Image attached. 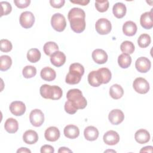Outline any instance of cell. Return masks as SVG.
Returning a JSON list of instances; mask_svg holds the SVG:
<instances>
[{
  "mask_svg": "<svg viewBox=\"0 0 153 153\" xmlns=\"http://www.w3.org/2000/svg\"><path fill=\"white\" fill-rule=\"evenodd\" d=\"M50 62L54 66L60 67L66 62V56L63 52L59 50L56 51L50 56Z\"/></svg>",
  "mask_w": 153,
  "mask_h": 153,
  "instance_id": "cell-12",
  "label": "cell"
},
{
  "mask_svg": "<svg viewBox=\"0 0 153 153\" xmlns=\"http://www.w3.org/2000/svg\"><path fill=\"white\" fill-rule=\"evenodd\" d=\"M88 82L91 86L94 87H99L102 84L97 70L93 71L88 74Z\"/></svg>",
  "mask_w": 153,
  "mask_h": 153,
  "instance_id": "cell-22",
  "label": "cell"
},
{
  "mask_svg": "<svg viewBox=\"0 0 153 153\" xmlns=\"http://www.w3.org/2000/svg\"><path fill=\"white\" fill-rule=\"evenodd\" d=\"M20 24L25 29H29L32 27L35 23V17L30 11H24L20 16Z\"/></svg>",
  "mask_w": 153,
  "mask_h": 153,
  "instance_id": "cell-6",
  "label": "cell"
},
{
  "mask_svg": "<svg viewBox=\"0 0 153 153\" xmlns=\"http://www.w3.org/2000/svg\"><path fill=\"white\" fill-rule=\"evenodd\" d=\"M111 152V151H113V152H116V151H112V150H107V151H105V152Z\"/></svg>",
  "mask_w": 153,
  "mask_h": 153,
  "instance_id": "cell-49",
  "label": "cell"
},
{
  "mask_svg": "<svg viewBox=\"0 0 153 153\" xmlns=\"http://www.w3.org/2000/svg\"><path fill=\"white\" fill-rule=\"evenodd\" d=\"M30 122L34 127H40L44 121V115L39 109L32 110L29 115Z\"/></svg>",
  "mask_w": 153,
  "mask_h": 153,
  "instance_id": "cell-7",
  "label": "cell"
},
{
  "mask_svg": "<svg viewBox=\"0 0 153 153\" xmlns=\"http://www.w3.org/2000/svg\"><path fill=\"white\" fill-rule=\"evenodd\" d=\"M22 74L25 78H31L36 75V69L31 65L26 66L23 69Z\"/></svg>",
  "mask_w": 153,
  "mask_h": 153,
  "instance_id": "cell-35",
  "label": "cell"
},
{
  "mask_svg": "<svg viewBox=\"0 0 153 153\" xmlns=\"http://www.w3.org/2000/svg\"><path fill=\"white\" fill-rule=\"evenodd\" d=\"M51 25L53 28L57 32H62L66 26L65 17L60 13H55L51 17Z\"/></svg>",
  "mask_w": 153,
  "mask_h": 153,
  "instance_id": "cell-3",
  "label": "cell"
},
{
  "mask_svg": "<svg viewBox=\"0 0 153 153\" xmlns=\"http://www.w3.org/2000/svg\"><path fill=\"white\" fill-rule=\"evenodd\" d=\"M66 98L77 109H84L87 105V100L82 96L81 91L77 88L69 90L67 92Z\"/></svg>",
  "mask_w": 153,
  "mask_h": 153,
  "instance_id": "cell-2",
  "label": "cell"
},
{
  "mask_svg": "<svg viewBox=\"0 0 153 153\" xmlns=\"http://www.w3.org/2000/svg\"><path fill=\"white\" fill-rule=\"evenodd\" d=\"M10 110L15 116H21L26 111V106L23 102L14 101L10 105Z\"/></svg>",
  "mask_w": 153,
  "mask_h": 153,
  "instance_id": "cell-11",
  "label": "cell"
},
{
  "mask_svg": "<svg viewBox=\"0 0 153 153\" xmlns=\"http://www.w3.org/2000/svg\"><path fill=\"white\" fill-rule=\"evenodd\" d=\"M127 9L126 5L122 2L115 4L112 8V12L115 17L118 19L123 18L126 14Z\"/></svg>",
  "mask_w": 153,
  "mask_h": 153,
  "instance_id": "cell-23",
  "label": "cell"
},
{
  "mask_svg": "<svg viewBox=\"0 0 153 153\" xmlns=\"http://www.w3.org/2000/svg\"><path fill=\"white\" fill-rule=\"evenodd\" d=\"M84 135L86 140L88 141L96 140L99 136V131L94 126H88L84 131Z\"/></svg>",
  "mask_w": 153,
  "mask_h": 153,
  "instance_id": "cell-19",
  "label": "cell"
},
{
  "mask_svg": "<svg viewBox=\"0 0 153 153\" xmlns=\"http://www.w3.org/2000/svg\"><path fill=\"white\" fill-rule=\"evenodd\" d=\"M131 63V57L129 54L123 53L118 56V63L121 68L126 69L128 68Z\"/></svg>",
  "mask_w": 153,
  "mask_h": 153,
  "instance_id": "cell-27",
  "label": "cell"
},
{
  "mask_svg": "<svg viewBox=\"0 0 153 153\" xmlns=\"http://www.w3.org/2000/svg\"><path fill=\"white\" fill-rule=\"evenodd\" d=\"M64 108L65 111L69 114H74L77 111V109L72 104V103L69 101L67 100L65 103V106H64Z\"/></svg>",
  "mask_w": 153,
  "mask_h": 153,
  "instance_id": "cell-40",
  "label": "cell"
},
{
  "mask_svg": "<svg viewBox=\"0 0 153 153\" xmlns=\"http://www.w3.org/2000/svg\"><path fill=\"white\" fill-rule=\"evenodd\" d=\"M120 49L123 53L131 54L133 53L134 51V45L131 41H124L121 43L120 45Z\"/></svg>",
  "mask_w": 153,
  "mask_h": 153,
  "instance_id": "cell-33",
  "label": "cell"
},
{
  "mask_svg": "<svg viewBox=\"0 0 153 153\" xmlns=\"http://www.w3.org/2000/svg\"><path fill=\"white\" fill-rule=\"evenodd\" d=\"M134 139L137 143L144 144L148 142L150 140V134L146 130L141 128L135 133Z\"/></svg>",
  "mask_w": 153,
  "mask_h": 153,
  "instance_id": "cell-16",
  "label": "cell"
},
{
  "mask_svg": "<svg viewBox=\"0 0 153 153\" xmlns=\"http://www.w3.org/2000/svg\"><path fill=\"white\" fill-rule=\"evenodd\" d=\"M69 72H74L79 74L82 76L84 74V66L78 63H74L70 65Z\"/></svg>",
  "mask_w": 153,
  "mask_h": 153,
  "instance_id": "cell-38",
  "label": "cell"
},
{
  "mask_svg": "<svg viewBox=\"0 0 153 153\" xmlns=\"http://www.w3.org/2000/svg\"><path fill=\"white\" fill-rule=\"evenodd\" d=\"M14 3L16 5L17 7L19 8H25L27 7L30 3V0H14Z\"/></svg>",
  "mask_w": 153,
  "mask_h": 153,
  "instance_id": "cell-42",
  "label": "cell"
},
{
  "mask_svg": "<svg viewBox=\"0 0 153 153\" xmlns=\"http://www.w3.org/2000/svg\"><path fill=\"white\" fill-rule=\"evenodd\" d=\"M95 28L99 34L106 35L111 31L112 26L110 21L107 19L101 18L96 22Z\"/></svg>",
  "mask_w": 153,
  "mask_h": 153,
  "instance_id": "cell-4",
  "label": "cell"
},
{
  "mask_svg": "<svg viewBox=\"0 0 153 153\" xmlns=\"http://www.w3.org/2000/svg\"><path fill=\"white\" fill-rule=\"evenodd\" d=\"M137 26L132 21H127L123 26V32L124 35L128 36H133L137 32Z\"/></svg>",
  "mask_w": 153,
  "mask_h": 153,
  "instance_id": "cell-18",
  "label": "cell"
},
{
  "mask_svg": "<svg viewBox=\"0 0 153 153\" xmlns=\"http://www.w3.org/2000/svg\"><path fill=\"white\" fill-rule=\"evenodd\" d=\"M0 44H1V47L0 50L2 52L7 53L10 52L13 48V45L11 42L6 39H2L0 41Z\"/></svg>",
  "mask_w": 153,
  "mask_h": 153,
  "instance_id": "cell-37",
  "label": "cell"
},
{
  "mask_svg": "<svg viewBox=\"0 0 153 153\" xmlns=\"http://www.w3.org/2000/svg\"><path fill=\"white\" fill-rule=\"evenodd\" d=\"M103 142L108 145H115L120 141V136L114 130H109L106 132L103 137Z\"/></svg>",
  "mask_w": 153,
  "mask_h": 153,
  "instance_id": "cell-10",
  "label": "cell"
},
{
  "mask_svg": "<svg viewBox=\"0 0 153 153\" xmlns=\"http://www.w3.org/2000/svg\"><path fill=\"white\" fill-rule=\"evenodd\" d=\"M54 91H53V96L52 100H59L62 96V88L57 85H53Z\"/></svg>",
  "mask_w": 153,
  "mask_h": 153,
  "instance_id": "cell-41",
  "label": "cell"
},
{
  "mask_svg": "<svg viewBox=\"0 0 153 153\" xmlns=\"http://www.w3.org/2000/svg\"><path fill=\"white\" fill-rule=\"evenodd\" d=\"M133 87L134 90L139 94H146L149 90L148 82L143 78H136L133 82Z\"/></svg>",
  "mask_w": 153,
  "mask_h": 153,
  "instance_id": "cell-5",
  "label": "cell"
},
{
  "mask_svg": "<svg viewBox=\"0 0 153 153\" xmlns=\"http://www.w3.org/2000/svg\"><path fill=\"white\" fill-rule=\"evenodd\" d=\"M151 41V36L148 34L143 33L138 38L137 44L140 48H146L149 46Z\"/></svg>",
  "mask_w": 153,
  "mask_h": 153,
  "instance_id": "cell-34",
  "label": "cell"
},
{
  "mask_svg": "<svg viewBox=\"0 0 153 153\" xmlns=\"http://www.w3.org/2000/svg\"><path fill=\"white\" fill-rule=\"evenodd\" d=\"M17 153H19V152L30 153V152H31V151H30L29 149H27V148H19V149H17Z\"/></svg>",
  "mask_w": 153,
  "mask_h": 153,
  "instance_id": "cell-48",
  "label": "cell"
},
{
  "mask_svg": "<svg viewBox=\"0 0 153 153\" xmlns=\"http://www.w3.org/2000/svg\"><path fill=\"white\" fill-rule=\"evenodd\" d=\"M0 59V70L1 71H5L10 69L12 65V60L11 57L7 55H2L1 56Z\"/></svg>",
  "mask_w": 153,
  "mask_h": 153,
  "instance_id": "cell-32",
  "label": "cell"
},
{
  "mask_svg": "<svg viewBox=\"0 0 153 153\" xmlns=\"http://www.w3.org/2000/svg\"><path fill=\"white\" fill-rule=\"evenodd\" d=\"M64 135L69 139H75L79 134V130L78 127L75 125L69 124L66 126L63 130Z\"/></svg>",
  "mask_w": 153,
  "mask_h": 153,
  "instance_id": "cell-17",
  "label": "cell"
},
{
  "mask_svg": "<svg viewBox=\"0 0 153 153\" xmlns=\"http://www.w3.org/2000/svg\"><path fill=\"white\" fill-rule=\"evenodd\" d=\"M72 3H74V4H79V5H87L89 2H90V1H85V0H79V1H70Z\"/></svg>",
  "mask_w": 153,
  "mask_h": 153,
  "instance_id": "cell-45",
  "label": "cell"
},
{
  "mask_svg": "<svg viewBox=\"0 0 153 153\" xmlns=\"http://www.w3.org/2000/svg\"><path fill=\"white\" fill-rule=\"evenodd\" d=\"M23 141L29 145L35 143L38 140V135L37 133L32 130L26 131L23 135Z\"/></svg>",
  "mask_w": 153,
  "mask_h": 153,
  "instance_id": "cell-20",
  "label": "cell"
},
{
  "mask_svg": "<svg viewBox=\"0 0 153 153\" xmlns=\"http://www.w3.org/2000/svg\"><path fill=\"white\" fill-rule=\"evenodd\" d=\"M60 133L59 130L54 126H51L46 129L44 133L45 139L50 142H55L60 137Z\"/></svg>",
  "mask_w": 153,
  "mask_h": 153,
  "instance_id": "cell-14",
  "label": "cell"
},
{
  "mask_svg": "<svg viewBox=\"0 0 153 153\" xmlns=\"http://www.w3.org/2000/svg\"><path fill=\"white\" fill-rule=\"evenodd\" d=\"M82 75L74 72H69L66 75L65 81L68 84H78L81 79Z\"/></svg>",
  "mask_w": 153,
  "mask_h": 153,
  "instance_id": "cell-28",
  "label": "cell"
},
{
  "mask_svg": "<svg viewBox=\"0 0 153 153\" xmlns=\"http://www.w3.org/2000/svg\"><path fill=\"white\" fill-rule=\"evenodd\" d=\"M108 119L112 124L118 125L123 121L124 119V115L123 111L120 109H113L109 112Z\"/></svg>",
  "mask_w": 153,
  "mask_h": 153,
  "instance_id": "cell-9",
  "label": "cell"
},
{
  "mask_svg": "<svg viewBox=\"0 0 153 153\" xmlns=\"http://www.w3.org/2000/svg\"><path fill=\"white\" fill-rule=\"evenodd\" d=\"M109 1L107 0L96 1L95 2V7L96 10L100 13L106 11L109 8Z\"/></svg>",
  "mask_w": 153,
  "mask_h": 153,
  "instance_id": "cell-36",
  "label": "cell"
},
{
  "mask_svg": "<svg viewBox=\"0 0 153 153\" xmlns=\"http://www.w3.org/2000/svg\"><path fill=\"white\" fill-rule=\"evenodd\" d=\"M65 1L64 0H50V4L51 7L55 8H60L65 4Z\"/></svg>",
  "mask_w": 153,
  "mask_h": 153,
  "instance_id": "cell-43",
  "label": "cell"
},
{
  "mask_svg": "<svg viewBox=\"0 0 153 153\" xmlns=\"http://www.w3.org/2000/svg\"><path fill=\"white\" fill-rule=\"evenodd\" d=\"M41 58L40 51L37 48H31L27 53V59L31 63H36Z\"/></svg>",
  "mask_w": 153,
  "mask_h": 153,
  "instance_id": "cell-30",
  "label": "cell"
},
{
  "mask_svg": "<svg viewBox=\"0 0 153 153\" xmlns=\"http://www.w3.org/2000/svg\"><path fill=\"white\" fill-rule=\"evenodd\" d=\"M97 71L99 74L102 84H107L110 81L112 77V74L110 70L108 68H99L97 70Z\"/></svg>",
  "mask_w": 153,
  "mask_h": 153,
  "instance_id": "cell-29",
  "label": "cell"
},
{
  "mask_svg": "<svg viewBox=\"0 0 153 153\" xmlns=\"http://www.w3.org/2000/svg\"><path fill=\"white\" fill-rule=\"evenodd\" d=\"M1 6V9H2V11H1V16H6L8 15V14H10L12 10V7L11 4L7 2V1H2L0 2Z\"/></svg>",
  "mask_w": 153,
  "mask_h": 153,
  "instance_id": "cell-39",
  "label": "cell"
},
{
  "mask_svg": "<svg viewBox=\"0 0 153 153\" xmlns=\"http://www.w3.org/2000/svg\"><path fill=\"white\" fill-rule=\"evenodd\" d=\"M4 128L8 133H14L19 128L18 122L13 118H9L5 122Z\"/></svg>",
  "mask_w": 153,
  "mask_h": 153,
  "instance_id": "cell-24",
  "label": "cell"
},
{
  "mask_svg": "<svg viewBox=\"0 0 153 153\" xmlns=\"http://www.w3.org/2000/svg\"><path fill=\"white\" fill-rule=\"evenodd\" d=\"M58 152H72V151L66 147H60L58 151Z\"/></svg>",
  "mask_w": 153,
  "mask_h": 153,
  "instance_id": "cell-47",
  "label": "cell"
},
{
  "mask_svg": "<svg viewBox=\"0 0 153 153\" xmlns=\"http://www.w3.org/2000/svg\"><path fill=\"white\" fill-rule=\"evenodd\" d=\"M43 50L46 55L51 56L54 52L59 50V47L56 42L49 41L44 44Z\"/></svg>",
  "mask_w": 153,
  "mask_h": 153,
  "instance_id": "cell-31",
  "label": "cell"
},
{
  "mask_svg": "<svg viewBox=\"0 0 153 153\" xmlns=\"http://www.w3.org/2000/svg\"><path fill=\"white\" fill-rule=\"evenodd\" d=\"M153 151V147L152 146H147L145 147L142 148L140 151V152H152Z\"/></svg>",
  "mask_w": 153,
  "mask_h": 153,
  "instance_id": "cell-46",
  "label": "cell"
},
{
  "mask_svg": "<svg viewBox=\"0 0 153 153\" xmlns=\"http://www.w3.org/2000/svg\"><path fill=\"white\" fill-rule=\"evenodd\" d=\"M53 85L51 86L48 84H43L41 86L39 92L41 96L44 99H52L53 96Z\"/></svg>",
  "mask_w": 153,
  "mask_h": 153,
  "instance_id": "cell-26",
  "label": "cell"
},
{
  "mask_svg": "<svg viewBox=\"0 0 153 153\" xmlns=\"http://www.w3.org/2000/svg\"><path fill=\"white\" fill-rule=\"evenodd\" d=\"M92 58L94 62L97 64H104L108 60V54L102 49L94 50L91 54Z\"/></svg>",
  "mask_w": 153,
  "mask_h": 153,
  "instance_id": "cell-15",
  "label": "cell"
},
{
  "mask_svg": "<svg viewBox=\"0 0 153 153\" xmlns=\"http://www.w3.org/2000/svg\"><path fill=\"white\" fill-rule=\"evenodd\" d=\"M40 152L41 153H44V152H49V153H53L54 152V148L49 145H44L41 148Z\"/></svg>",
  "mask_w": 153,
  "mask_h": 153,
  "instance_id": "cell-44",
  "label": "cell"
},
{
  "mask_svg": "<svg viewBox=\"0 0 153 153\" xmlns=\"http://www.w3.org/2000/svg\"><path fill=\"white\" fill-rule=\"evenodd\" d=\"M109 94L114 99H119L124 94V90L123 87L117 84H113L109 88Z\"/></svg>",
  "mask_w": 153,
  "mask_h": 153,
  "instance_id": "cell-25",
  "label": "cell"
},
{
  "mask_svg": "<svg viewBox=\"0 0 153 153\" xmlns=\"http://www.w3.org/2000/svg\"><path fill=\"white\" fill-rule=\"evenodd\" d=\"M140 23L142 27L146 29H150L153 27L152 9L150 11L145 12L141 15Z\"/></svg>",
  "mask_w": 153,
  "mask_h": 153,
  "instance_id": "cell-13",
  "label": "cell"
},
{
  "mask_svg": "<svg viewBox=\"0 0 153 153\" xmlns=\"http://www.w3.org/2000/svg\"><path fill=\"white\" fill-rule=\"evenodd\" d=\"M85 13L80 8H72L68 14V19L70 23L72 30L79 33L82 32L85 29Z\"/></svg>",
  "mask_w": 153,
  "mask_h": 153,
  "instance_id": "cell-1",
  "label": "cell"
},
{
  "mask_svg": "<svg viewBox=\"0 0 153 153\" xmlns=\"http://www.w3.org/2000/svg\"><path fill=\"white\" fill-rule=\"evenodd\" d=\"M151 66V61L145 57H139L135 62V67L137 71L141 73H146Z\"/></svg>",
  "mask_w": 153,
  "mask_h": 153,
  "instance_id": "cell-8",
  "label": "cell"
},
{
  "mask_svg": "<svg viewBox=\"0 0 153 153\" xmlns=\"http://www.w3.org/2000/svg\"><path fill=\"white\" fill-rule=\"evenodd\" d=\"M40 75L41 78L44 80L47 81H51L56 78V73L53 69L50 67H45L41 71Z\"/></svg>",
  "mask_w": 153,
  "mask_h": 153,
  "instance_id": "cell-21",
  "label": "cell"
}]
</instances>
